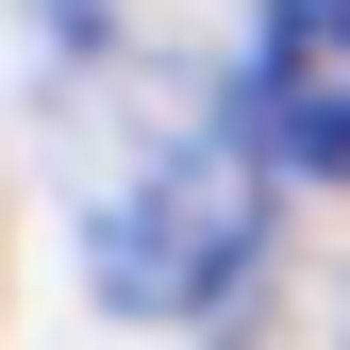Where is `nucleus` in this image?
<instances>
[{"mask_svg": "<svg viewBox=\"0 0 350 350\" xmlns=\"http://www.w3.org/2000/svg\"><path fill=\"white\" fill-rule=\"evenodd\" d=\"M83 250H100V284L134 300V317H200V300H234L250 250H267V184H250L234 134H167L134 184L100 200Z\"/></svg>", "mask_w": 350, "mask_h": 350, "instance_id": "obj_1", "label": "nucleus"}, {"mask_svg": "<svg viewBox=\"0 0 350 350\" xmlns=\"http://www.w3.org/2000/svg\"><path fill=\"white\" fill-rule=\"evenodd\" d=\"M250 134L300 184H350V0H267V33H250Z\"/></svg>", "mask_w": 350, "mask_h": 350, "instance_id": "obj_2", "label": "nucleus"}]
</instances>
